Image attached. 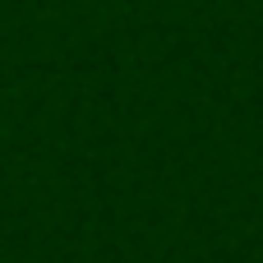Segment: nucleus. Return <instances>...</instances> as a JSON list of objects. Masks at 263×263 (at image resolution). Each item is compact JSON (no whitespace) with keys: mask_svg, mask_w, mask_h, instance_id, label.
<instances>
[]
</instances>
